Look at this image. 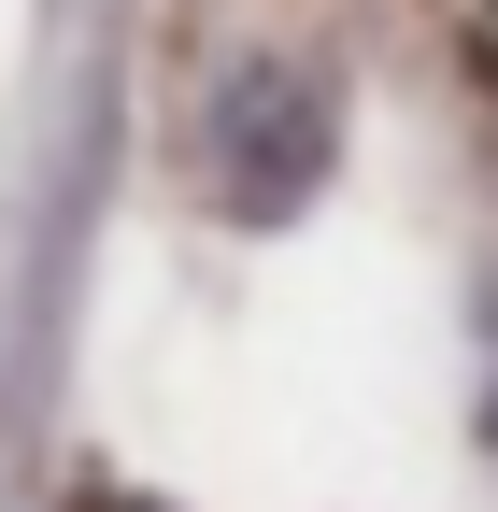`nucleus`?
I'll list each match as a JSON object with an SVG mask.
<instances>
[{
  "instance_id": "nucleus-1",
  "label": "nucleus",
  "mask_w": 498,
  "mask_h": 512,
  "mask_svg": "<svg viewBox=\"0 0 498 512\" xmlns=\"http://www.w3.org/2000/svg\"><path fill=\"white\" fill-rule=\"evenodd\" d=\"M328 157H342V100H328L314 72H242V86L214 100V200H228L242 228L299 214V200L328 185Z\"/></svg>"
},
{
  "instance_id": "nucleus-2",
  "label": "nucleus",
  "mask_w": 498,
  "mask_h": 512,
  "mask_svg": "<svg viewBox=\"0 0 498 512\" xmlns=\"http://www.w3.org/2000/svg\"><path fill=\"white\" fill-rule=\"evenodd\" d=\"M484 86H498V15H484Z\"/></svg>"
}]
</instances>
